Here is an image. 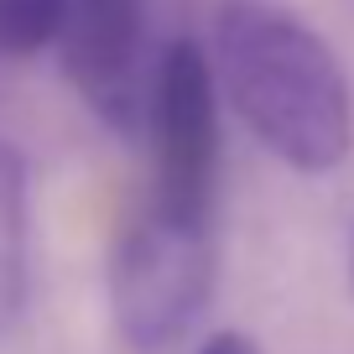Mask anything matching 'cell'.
<instances>
[{
	"mask_svg": "<svg viewBox=\"0 0 354 354\" xmlns=\"http://www.w3.org/2000/svg\"><path fill=\"white\" fill-rule=\"evenodd\" d=\"M151 203L146 209L188 224H214L219 193V73L203 42L172 37L151 88Z\"/></svg>",
	"mask_w": 354,
	"mask_h": 354,
	"instance_id": "3957f363",
	"label": "cell"
},
{
	"mask_svg": "<svg viewBox=\"0 0 354 354\" xmlns=\"http://www.w3.org/2000/svg\"><path fill=\"white\" fill-rule=\"evenodd\" d=\"M214 297V224H188L146 209L115 240L110 313L136 354H162L193 333Z\"/></svg>",
	"mask_w": 354,
	"mask_h": 354,
	"instance_id": "7a4b0ae2",
	"label": "cell"
},
{
	"mask_svg": "<svg viewBox=\"0 0 354 354\" xmlns=\"http://www.w3.org/2000/svg\"><path fill=\"white\" fill-rule=\"evenodd\" d=\"M32 281V183L16 146L0 141V339L16 333Z\"/></svg>",
	"mask_w": 354,
	"mask_h": 354,
	"instance_id": "5b68a950",
	"label": "cell"
},
{
	"mask_svg": "<svg viewBox=\"0 0 354 354\" xmlns=\"http://www.w3.org/2000/svg\"><path fill=\"white\" fill-rule=\"evenodd\" d=\"M198 354H261V349H255V339H245V333L219 328V333H209V339H203Z\"/></svg>",
	"mask_w": 354,
	"mask_h": 354,
	"instance_id": "52a82bcc",
	"label": "cell"
},
{
	"mask_svg": "<svg viewBox=\"0 0 354 354\" xmlns=\"http://www.w3.org/2000/svg\"><path fill=\"white\" fill-rule=\"evenodd\" d=\"M68 0H0V57H32L63 37Z\"/></svg>",
	"mask_w": 354,
	"mask_h": 354,
	"instance_id": "8992f818",
	"label": "cell"
},
{
	"mask_svg": "<svg viewBox=\"0 0 354 354\" xmlns=\"http://www.w3.org/2000/svg\"><path fill=\"white\" fill-rule=\"evenodd\" d=\"M214 73L250 136L297 172H333L354 151V88L328 37L277 0H224Z\"/></svg>",
	"mask_w": 354,
	"mask_h": 354,
	"instance_id": "6da1fadb",
	"label": "cell"
},
{
	"mask_svg": "<svg viewBox=\"0 0 354 354\" xmlns=\"http://www.w3.org/2000/svg\"><path fill=\"white\" fill-rule=\"evenodd\" d=\"M57 57L68 88L104 131H146L162 63V53H151V0H68Z\"/></svg>",
	"mask_w": 354,
	"mask_h": 354,
	"instance_id": "277c9868",
	"label": "cell"
},
{
	"mask_svg": "<svg viewBox=\"0 0 354 354\" xmlns=\"http://www.w3.org/2000/svg\"><path fill=\"white\" fill-rule=\"evenodd\" d=\"M349 287H354V234H349Z\"/></svg>",
	"mask_w": 354,
	"mask_h": 354,
	"instance_id": "ba28073f",
	"label": "cell"
}]
</instances>
